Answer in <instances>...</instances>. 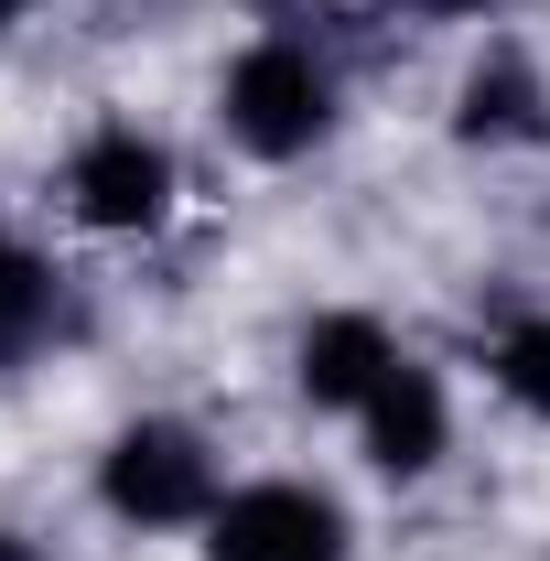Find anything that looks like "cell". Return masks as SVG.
I'll use <instances>...</instances> for the list:
<instances>
[{
  "label": "cell",
  "instance_id": "cell-2",
  "mask_svg": "<svg viewBox=\"0 0 550 561\" xmlns=\"http://www.w3.org/2000/svg\"><path fill=\"white\" fill-rule=\"evenodd\" d=\"M98 496L140 529H184V518H216V465L184 421H130L98 465Z\"/></svg>",
  "mask_w": 550,
  "mask_h": 561
},
{
  "label": "cell",
  "instance_id": "cell-9",
  "mask_svg": "<svg viewBox=\"0 0 550 561\" xmlns=\"http://www.w3.org/2000/svg\"><path fill=\"white\" fill-rule=\"evenodd\" d=\"M496 389H507L518 411H550V313H540V324H518V335L496 346Z\"/></svg>",
  "mask_w": 550,
  "mask_h": 561
},
{
  "label": "cell",
  "instance_id": "cell-3",
  "mask_svg": "<svg viewBox=\"0 0 550 561\" xmlns=\"http://www.w3.org/2000/svg\"><path fill=\"white\" fill-rule=\"evenodd\" d=\"M206 561H345V507L324 486H238L206 518Z\"/></svg>",
  "mask_w": 550,
  "mask_h": 561
},
{
  "label": "cell",
  "instance_id": "cell-11",
  "mask_svg": "<svg viewBox=\"0 0 550 561\" xmlns=\"http://www.w3.org/2000/svg\"><path fill=\"white\" fill-rule=\"evenodd\" d=\"M421 11H485V0H421Z\"/></svg>",
  "mask_w": 550,
  "mask_h": 561
},
{
  "label": "cell",
  "instance_id": "cell-1",
  "mask_svg": "<svg viewBox=\"0 0 550 561\" xmlns=\"http://www.w3.org/2000/svg\"><path fill=\"white\" fill-rule=\"evenodd\" d=\"M324 119H335V87H324V66H313L291 33L249 44V55L227 66V130H238V151L291 162V151H313V140H324Z\"/></svg>",
  "mask_w": 550,
  "mask_h": 561
},
{
  "label": "cell",
  "instance_id": "cell-4",
  "mask_svg": "<svg viewBox=\"0 0 550 561\" xmlns=\"http://www.w3.org/2000/svg\"><path fill=\"white\" fill-rule=\"evenodd\" d=\"M66 195H76V216H87V227L140 238V227H162V206H173V162H162V140H140L130 119H108V130L76 140Z\"/></svg>",
  "mask_w": 550,
  "mask_h": 561
},
{
  "label": "cell",
  "instance_id": "cell-6",
  "mask_svg": "<svg viewBox=\"0 0 550 561\" xmlns=\"http://www.w3.org/2000/svg\"><path fill=\"white\" fill-rule=\"evenodd\" d=\"M400 367V346H389V324L378 313H324L313 335H302V400L313 411H367V389Z\"/></svg>",
  "mask_w": 550,
  "mask_h": 561
},
{
  "label": "cell",
  "instance_id": "cell-10",
  "mask_svg": "<svg viewBox=\"0 0 550 561\" xmlns=\"http://www.w3.org/2000/svg\"><path fill=\"white\" fill-rule=\"evenodd\" d=\"M0 561H44V551H33V540H11V529H0Z\"/></svg>",
  "mask_w": 550,
  "mask_h": 561
},
{
  "label": "cell",
  "instance_id": "cell-5",
  "mask_svg": "<svg viewBox=\"0 0 550 561\" xmlns=\"http://www.w3.org/2000/svg\"><path fill=\"white\" fill-rule=\"evenodd\" d=\"M356 421H367V465H378V476H432V465H443V432H454L432 367H411V356L367 389V411H356Z\"/></svg>",
  "mask_w": 550,
  "mask_h": 561
},
{
  "label": "cell",
  "instance_id": "cell-8",
  "mask_svg": "<svg viewBox=\"0 0 550 561\" xmlns=\"http://www.w3.org/2000/svg\"><path fill=\"white\" fill-rule=\"evenodd\" d=\"M44 335H55V271H44L33 249H11V238H0V367H11V356H33Z\"/></svg>",
  "mask_w": 550,
  "mask_h": 561
},
{
  "label": "cell",
  "instance_id": "cell-12",
  "mask_svg": "<svg viewBox=\"0 0 550 561\" xmlns=\"http://www.w3.org/2000/svg\"><path fill=\"white\" fill-rule=\"evenodd\" d=\"M11 22H22V0H0V33H11Z\"/></svg>",
  "mask_w": 550,
  "mask_h": 561
},
{
  "label": "cell",
  "instance_id": "cell-7",
  "mask_svg": "<svg viewBox=\"0 0 550 561\" xmlns=\"http://www.w3.org/2000/svg\"><path fill=\"white\" fill-rule=\"evenodd\" d=\"M454 130L465 140H540V76H529V55H485V66L465 76Z\"/></svg>",
  "mask_w": 550,
  "mask_h": 561
}]
</instances>
